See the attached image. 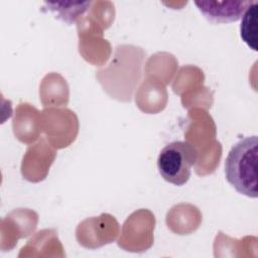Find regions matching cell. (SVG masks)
<instances>
[{
  "instance_id": "cell-1",
  "label": "cell",
  "mask_w": 258,
  "mask_h": 258,
  "mask_svg": "<svg viewBox=\"0 0 258 258\" xmlns=\"http://www.w3.org/2000/svg\"><path fill=\"white\" fill-rule=\"evenodd\" d=\"M257 161L258 137L256 135L246 136L237 141L225 160L227 181L239 194L252 199L258 197Z\"/></svg>"
},
{
  "instance_id": "cell-2",
  "label": "cell",
  "mask_w": 258,
  "mask_h": 258,
  "mask_svg": "<svg viewBox=\"0 0 258 258\" xmlns=\"http://www.w3.org/2000/svg\"><path fill=\"white\" fill-rule=\"evenodd\" d=\"M198 158L197 149L187 141L176 140L166 144L159 152L157 168L161 177L174 185L185 184Z\"/></svg>"
},
{
  "instance_id": "cell-3",
  "label": "cell",
  "mask_w": 258,
  "mask_h": 258,
  "mask_svg": "<svg viewBox=\"0 0 258 258\" xmlns=\"http://www.w3.org/2000/svg\"><path fill=\"white\" fill-rule=\"evenodd\" d=\"M254 1H195L200 12L213 23H229L239 20Z\"/></svg>"
},
{
  "instance_id": "cell-4",
  "label": "cell",
  "mask_w": 258,
  "mask_h": 258,
  "mask_svg": "<svg viewBox=\"0 0 258 258\" xmlns=\"http://www.w3.org/2000/svg\"><path fill=\"white\" fill-rule=\"evenodd\" d=\"M46 9L53 12L56 18L73 24L90 7L91 2H44Z\"/></svg>"
},
{
  "instance_id": "cell-5",
  "label": "cell",
  "mask_w": 258,
  "mask_h": 258,
  "mask_svg": "<svg viewBox=\"0 0 258 258\" xmlns=\"http://www.w3.org/2000/svg\"><path fill=\"white\" fill-rule=\"evenodd\" d=\"M257 16L258 4L254 1L247 7L242 15L240 25V35L242 40L254 51L258 50L257 45Z\"/></svg>"
}]
</instances>
